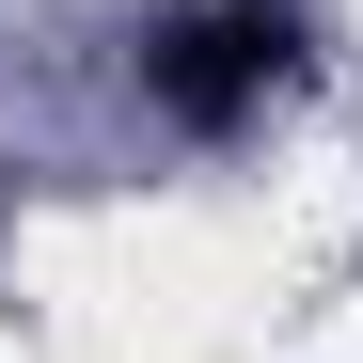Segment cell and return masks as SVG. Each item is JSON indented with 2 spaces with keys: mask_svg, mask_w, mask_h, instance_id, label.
I'll use <instances>...</instances> for the list:
<instances>
[{
  "mask_svg": "<svg viewBox=\"0 0 363 363\" xmlns=\"http://www.w3.org/2000/svg\"><path fill=\"white\" fill-rule=\"evenodd\" d=\"M300 64H316L300 0H190V16L143 48V95H158L190 143H237L269 95H300Z\"/></svg>",
  "mask_w": 363,
  "mask_h": 363,
  "instance_id": "1",
  "label": "cell"
}]
</instances>
